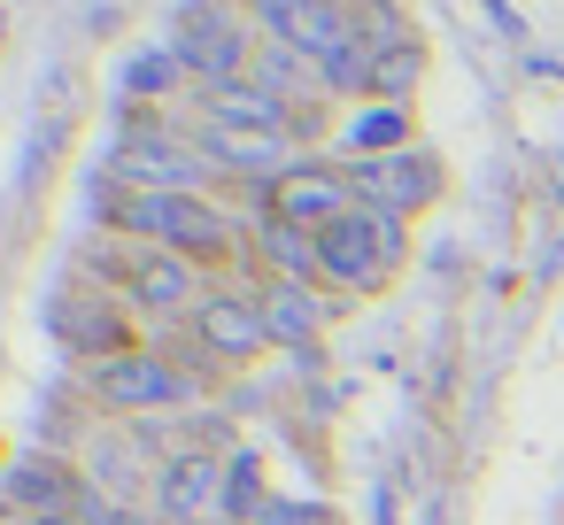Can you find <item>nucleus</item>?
<instances>
[{"label":"nucleus","mask_w":564,"mask_h":525,"mask_svg":"<svg viewBox=\"0 0 564 525\" xmlns=\"http://www.w3.org/2000/svg\"><path fill=\"white\" fill-rule=\"evenodd\" d=\"M101 225L132 248H163V255H186L202 263L209 278L217 271H240L256 263V240H248V217H232L217 194H109L101 201Z\"/></svg>","instance_id":"f257e3e1"},{"label":"nucleus","mask_w":564,"mask_h":525,"mask_svg":"<svg viewBox=\"0 0 564 525\" xmlns=\"http://www.w3.org/2000/svg\"><path fill=\"white\" fill-rule=\"evenodd\" d=\"M109 186H124V194H225L194 124H163L155 109H132V101H124L117 147H109Z\"/></svg>","instance_id":"f03ea898"},{"label":"nucleus","mask_w":564,"mask_h":525,"mask_svg":"<svg viewBox=\"0 0 564 525\" xmlns=\"http://www.w3.org/2000/svg\"><path fill=\"white\" fill-rule=\"evenodd\" d=\"M410 263V225L379 217V209H348L340 225L317 232V286L356 302V294H387L394 271Z\"/></svg>","instance_id":"7ed1b4c3"},{"label":"nucleus","mask_w":564,"mask_h":525,"mask_svg":"<svg viewBox=\"0 0 564 525\" xmlns=\"http://www.w3.org/2000/svg\"><path fill=\"white\" fill-rule=\"evenodd\" d=\"M202 394V379H186V363L171 348H124L109 363H86V402L109 417H171Z\"/></svg>","instance_id":"20e7f679"},{"label":"nucleus","mask_w":564,"mask_h":525,"mask_svg":"<svg viewBox=\"0 0 564 525\" xmlns=\"http://www.w3.org/2000/svg\"><path fill=\"white\" fill-rule=\"evenodd\" d=\"M256 47H263V32L232 0H186L178 24H171V55L186 63L194 86H248Z\"/></svg>","instance_id":"39448f33"},{"label":"nucleus","mask_w":564,"mask_h":525,"mask_svg":"<svg viewBox=\"0 0 564 525\" xmlns=\"http://www.w3.org/2000/svg\"><path fill=\"white\" fill-rule=\"evenodd\" d=\"M148 510L163 525H217V517H232V456H217V448H171V456H155Z\"/></svg>","instance_id":"423d86ee"},{"label":"nucleus","mask_w":564,"mask_h":525,"mask_svg":"<svg viewBox=\"0 0 564 525\" xmlns=\"http://www.w3.org/2000/svg\"><path fill=\"white\" fill-rule=\"evenodd\" d=\"M47 332H55L78 363H109V356L140 348V340H132V309H124V294L101 286V278H86V271L47 302Z\"/></svg>","instance_id":"0eeeda50"},{"label":"nucleus","mask_w":564,"mask_h":525,"mask_svg":"<svg viewBox=\"0 0 564 525\" xmlns=\"http://www.w3.org/2000/svg\"><path fill=\"white\" fill-rule=\"evenodd\" d=\"M194 348H202V363L209 371H248V363H263L279 340H271V317H263V294L256 286H217L202 309H194Z\"/></svg>","instance_id":"6e6552de"},{"label":"nucleus","mask_w":564,"mask_h":525,"mask_svg":"<svg viewBox=\"0 0 564 525\" xmlns=\"http://www.w3.org/2000/svg\"><path fill=\"white\" fill-rule=\"evenodd\" d=\"M117 294H124V309H132V317H148V325H194V309L217 294V278H209L202 263H186V255L140 248Z\"/></svg>","instance_id":"1a4fd4ad"},{"label":"nucleus","mask_w":564,"mask_h":525,"mask_svg":"<svg viewBox=\"0 0 564 525\" xmlns=\"http://www.w3.org/2000/svg\"><path fill=\"white\" fill-rule=\"evenodd\" d=\"M356 178V201L379 209V217H425L441 194H448V163L433 147H402V155H379V163H348Z\"/></svg>","instance_id":"9d476101"},{"label":"nucleus","mask_w":564,"mask_h":525,"mask_svg":"<svg viewBox=\"0 0 564 525\" xmlns=\"http://www.w3.org/2000/svg\"><path fill=\"white\" fill-rule=\"evenodd\" d=\"M248 201H263V209H271V217H286L294 232H325V225H340L348 209H364V201H356L348 163H333V155H302L271 194H248Z\"/></svg>","instance_id":"9b49d317"},{"label":"nucleus","mask_w":564,"mask_h":525,"mask_svg":"<svg viewBox=\"0 0 564 525\" xmlns=\"http://www.w3.org/2000/svg\"><path fill=\"white\" fill-rule=\"evenodd\" d=\"M0 502H9L24 525H47V517H63V510L86 502V463H70V456H55V448L17 456L9 479H0Z\"/></svg>","instance_id":"f8f14e48"},{"label":"nucleus","mask_w":564,"mask_h":525,"mask_svg":"<svg viewBox=\"0 0 564 525\" xmlns=\"http://www.w3.org/2000/svg\"><path fill=\"white\" fill-rule=\"evenodd\" d=\"M194 124H209V132H232V140H294L302 147V117L294 109H279L263 86H194Z\"/></svg>","instance_id":"ddd939ff"},{"label":"nucleus","mask_w":564,"mask_h":525,"mask_svg":"<svg viewBox=\"0 0 564 525\" xmlns=\"http://www.w3.org/2000/svg\"><path fill=\"white\" fill-rule=\"evenodd\" d=\"M417 132V117L410 109H394V101H356V109H340L333 117V163H379V155H402V147H417L410 140Z\"/></svg>","instance_id":"4468645a"},{"label":"nucleus","mask_w":564,"mask_h":525,"mask_svg":"<svg viewBox=\"0 0 564 525\" xmlns=\"http://www.w3.org/2000/svg\"><path fill=\"white\" fill-rule=\"evenodd\" d=\"M256 294H263V317H271V340H279V348H294V356H317V340H325V325L340 317V294H325V286H294V278H263Z\"/></svg>","instance_id":"2eb2a0df"},{"label":"nucleus","mask_w":564,"mask_h":525,"mask_svg":"<svg viewBox=\"0 0 564 525\" xmlns=\"http://www.w3.org/2000/svg\"><path fill=\"white\" fill-rule=\"evenodd\" d=\"M248 240H256V263H263V278L317 286V232H294L286 217H271L263 201H248Z\"/></svg>","instance_id":"dca6fc26"},{"label":"nucleus","mask_w":564,"mask_h":525,"mask_svg":"<svg viewBox=\"0 0 564 525\" xmlns=\"http://www.w3.org/2000/svg\"><path fill=\"white\" fill-rule=\"evenodd\" d=\"M286 47H294V55H310L317 70H325V63H340V55L356 47V9H348V0H310Z\"/></svg>","instance_id":"f3484780"},{"label":"nucleus","mask_w":564,"mask_h":525,"mask_svg":"<svg viewBox=\"0 0 564 525\" xmlns=\"http://www.w3.org/2000/svg\"><path fill=\"white\" fill-rule=\"evenodd\" d=\"M425 40H410V47H387L379 55V78H371V101H394V109H410L417 101V86H425Z\"/></svg>","instance_id":"a211bd4d"},{"label":"nucleus","mask_w":564,"mask_h":525,"mask_svg":"<svg viewBox=\"0 0 564 525\" xmlns=\"http://www.w3.org/2000/svg\"><path fill=\"white\" fill-rule=\"evenodd\" d=\"M178 86H194V78H186V63H178L171 47H155V55H140V63L124 70V101H132V109H148V101H163V94H178Z\"/></svg>","instance_id":"6ab92c4d"},{"label":"nucleus","mask_w":564,"mask_h":525,"mask_svg":"<svg viewBox=\"0 0 564 525\" xmlns=\"http://www.w3.org/2000/svg\"><path fill=\"white\" fill-rule=\"evenodd\" d=\"M248 525H348V517H340L333 502H317V494H310V502H302V494H271Z\"/></svg>","instance_id":"aec40b11"},{"label":"nucleus","mask_w":564,"mask_h":525,"mask_svg":"<svg viewBox=\"0 0 564 525\" xmlns=\"http://www.w3.org/2000/svg\"><path fill=\"white\" fill-rule=\"evenodd\" d=\"M263 502H271V486H263V456L240 448V456H232V517H256Z\"/></svg>","instance_id":"412c9836"},{"label":"nucleus","mask_w":564,"mask_h":525,"mask_svg":"<svg viewBox=\"0 0 564 525\" xmlns=\"http://www.w3.org/2000/svg\"><path fill=\"white\" fill-rule=\"evenodd\" d=\"M240 9L256 17V32H263V40H294V24H302L310 0H240Z\"/></svg>","instance_id":"4be33fe9"},{"label":"nucleus","mask_w":564,"mask_h":525,"mask_svg":"<svg viewBox=\"0 0 564 525\" xmlns=\"http://www.w3.org/2000/svg\"><path fill=\"white\" fill-rule=\"evenodd\" d=\"M47 525H109V494H94V486H86V502H78V510H63V517H47Z\"/></svg>","instance_id":"5701e85b"},{"label":"nucleus","mask_w":564,"mask_h":525,"mask_svg":"<svg viewBox=\"0 0 564 525\" xmlns=\"http://www.w3.org/2000/svg\"><path fill=\"white\" fill-rule=\"evenodd\" d=\"M109 525H163L148 502H109Z\"/></svg>","instance_id":"b1692460"},{"label":"nucleus","mask_w":564,"mask_h":525,"mask_svg":"<svg viewBox=\"0 0 564 525\" xmlns=\"http://www.w3.org/2000/svg\"><path fill=\"white\" fill-rule=\"evenodd\" d=\"M217 525H248V517H217Z\"/></svg>","instance_id":"393cba45"},{"label":"nucleus","mask_w":564,"mask_h":525,"mask_svg":"<svg viewBox=\"0 0 564 525\" xmlns=\"http://www.w3.org/2000/svg\"><path fill=\"white\" fill-rule=\"evenodd\" d=\"M0 40H9V24H0Z\"/></svg>","instance_id":"a878e982"}]
</instances>
